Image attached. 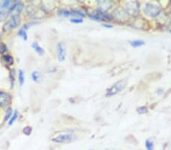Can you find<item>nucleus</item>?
<instances>
[{
    "instance_id": "6e6552de",
    "label": "nucleus",
    "mask_w": 171,
    "mask_h": 150,
    "mask_svg": "<svg viewBox=\"0 0 171 150\" xmlns=\"http://www.w3.org/2000/svg\"><path fill=\"white\" fill-rule=\"evenodd\" d=\"M24 9V5L21 2H16L10 8L9 11V14L12 16L18 15L22 12Z\"/></svg>"
},
{
    "instance_id": "2f4dec72",
    "label": "nucleus",
    "mask_w": 171,
    "mask_h": 150,
    "mask_svg": "<svg viewBox=\"0 0 171 150\" xmlns=\"http://www.w3.org/2000/svg\"><path fill=\"white\" fill-rule=\"evenodd\" d=\"M170 33H171V30H170Z\"/></svg>"
},
{
    "instance_id": "f3484780",
    "label": "nucleus",
    "mask_w": 171,
    "mask_h": 150,
    "mask_svg": "<svg viewBox=\"0 0 171 150\" xmlns=\"http://www.w3.org/2000/svg\"><path fill=\"white\" fill-rule=\"evenodd\" d=\"M17 35L20 36L21 37H22V39L24 40H28V35H27L26 30H24L23 28H21L18 32H17Z\"/></svg>"
},
{
    "instance_id": "5701e85b",
    "label": "nucleus",
    "mask_w": 171,
    "mask_h": 150,
    "mask_svg": "<svg viewBox=\"0 0 171 150\" xmlns=\"http://www.w3.org/2000/svg\"><path fill=\"white\" fill-rule=\"evenodd\" d=\"M17 116H18V113H17V111H15L14 114L12 115V117L11 118L10 120H9V125H12V124H13V123L15 122V120L17 119Z\"/></svg>"
},
{
    "instance_id": "f8f14e48",
    "label": "nucleus",
    "mask_w": 171,
    "mask_h": 150,
    "mask_svg": "<svg viewBox=\"0 0 171 150\" xmlns=\"http://www.w3.org/2000/svg\"><path fill=\"white\" fill-rule=\"evenodd\" d=\"M129 43L130 44L132 47L138 48L141 47L145 44V41L142 40H129Z\"/></svg>"
},
{
    "instance_id": "2eb2a0df",
    "label": "nucleus",
    "mask_w": 171,
    "mask_h": 150,
    "mask_svg": "<svg viewBox=\"0 0 171 150\" xmlns=\"http://www.w3.org/2000/svg\"><path fill=\"white\" fill-rule=\"evenodd\" d=\"M2 61L7 65H12L13 64V58L10 56H4L2 57Z\"/></svg>"
},
{
    "instance_id": "7c9ffc66",
    "label": "nucleus",
    "mask_w": 171,
    "mask_h": 150,
    "mask_svg": "<svg viewBox=\"0 0 171 150\" xmlns=\"http://www.w3.org/2000/svg\"><path fill=\"white\" fill-rule=\"evenodd\" d=\"M0 37H1V33H0Z\"/></svg>"
},
{
    "instance_id": "412c9836",
    "label": "nucleus",
    "mask_w": 171,
    "mask_h": 150,
    "mask_svg": "<svg viewBox=\"0 0 171 150\" xmlns=\"http://www.w3.org/2000/svg\"><path fill=\"white\" fill-rule=\"evenodd\" d=\"M148 109L146 106H141L137 108V112L139 115H145V114L148 113Z\"/></svg>"
},
{
    "instance_id": "393cba45",
    "label": "nucleus",
    "mask_w": 171,
    "mask_h": 150,
    "mask_svg": "<svg viewBox=\"0 0 171 150\" xmlns=\"http://www.w3.org/2000/svg\"><path fill=\"white\" fill-rule=\"evenodd\" d=\"M37 21H31V22H29V23H28V24H26V25H24L22 28L24 29V30H26L27 29H28L30 27L33 26V25H37Z\"/></svg>"
},
{
    "instance_id": "4be33fe9",
    "label": "nucleus",
    "mask_w": 171,
    "mask_h": 150,
    "mask_svg": "<svg viewBox=\"0 0 171 150\" xmlns=\"http://www.w3.org/2000/svg\"><path fill=\"white\" fill-rule=\"evenodd\" d=\"M58 13H59L60 15L63 16V17H69L71 15V12L69 11H67L65 9H60Z\"/></svg>"
},
{
    "instance_id": "c85d7f7f",
    "label": "nucleus",
    "mask_w": 171,
    "mask_h": 150,
    "mask_svg": "<svg viewBox=\"0 0 171 150\" xmlns=\"http://www.w3.org/2000/svg\"><path fill=\"white\" fill-rule=\"evenodd\" d=\"M7 51V46L5 45L4 43H2L0 45V53H4Z\"/></svg>"
},
{
    "instance_id": "bb28decb",
    "label": "nucleus",
    "mask_w": 171,
    "mask_h": 150,
    "mask_svg": "<svg viewBox=\"0 0 171 150\" xmlns=\"http://www.w3.org/2000/svg\"><path fill=\"white\" fill-rule=\"evenodd\" d=\"M31 132L32 128H31V127H26V128H24V130H23V133H24L25 135H27V136H29V135L31 133Z\"/></svg>"
},
{
    "instance_id": "cd10ccee",
    "label": "nucleus",
    "mask_w": 171,
    "mask_h": 150,
    "mask_svg": "<svg viewBox=\"0 0 171 150\" xmlns=\"http://www.w3.org/2000/svg\"><path fill=\"white\" fill-rule=\"evenodd\" d=\"M11 4H12V2L11 1H9V0H7V1H4L3 2H2V9H8V8H9V6L11 5Z\"/></svg>"
},
{
    "instance_id": "ddd939ff",
    "label": "nucleus",
    "mask_w": 171,
    "mask_h": 150,
    "mask_svg": "<svg viewBox=\"0 0 171 150\" xmlns=\"http://www.w3.org/2000/svg\"><path fill=\"white\" fill-rule=\"evenodd\" d=\"M71 12V15L75 16V18H82L85 16L84 13L81 12V11L79 10V9H74V10H72V12Z\"/></svg>"
},
{
    "instance_id": "423d86ee",
    "label": "nucleus",
    "mask_w": 171,
    "mask_h": 150,
    "mask_svg": "<svg viewBox=\"0 0 171 150\" xmlns=\"http://www.w3.org/2000/svg\"><path fill=\"white\" fill-rule=\"evenodd\" d=\"M89 17L91 19L97 21H102L103 20H107V21L112 20V18L109 14H107L106 12H103L102 11L99 10V9L95 13H92V14H89Z\"/></svg>"
},
{
    "instance_id": "f257e3e1",
    "label": "nucleus",
    "mask_w": 171,
    "mask_h": 150,
    "mask_svg": "<svg viewBox=\"0 0 171 150\" xmlns=\"http://www.w3.org/2000/svg\"><path fill=\"white\" fill-rule=\"evenodd\" d=\"M126 85H127V80L126 79H122V80L117 81L112 87L107 89L106 96L110 97V96H114L118 94L126 87Z\"/></svg>"
},
{
    "instance_id": "f03ea898",
    "label": "nucleus",
    "mask_w": 171,
    "mask_h": 150,
    "mask_svg": "<svg viewBox=\"0 0 171 150\" xmlns=\"http://www.w3.org/2000/svg\"><path fill=\"white\" fill-rule=\"evenodd\" d=\"M144 12L151 18H156L161 12V8L154 3H146L144 8Z\"/></svg>"
},
{
    "instance_id": "4468645a",
    "label": "nucleus",
    "mask_w": 171,
    "mask_h": 150,
    "mask_svg": "<svg viewBox=\"0 0 171 150\" xmlns=\"http://www.w3.org/2000/svg\"><path fill=\"white\" fill-rule=\"evenodd\" d=\"M32 47H33V49H34V50L37 52V53H38L40 56H43V55H44V49H43L42 47H40L37 43L36 42L33 43V44H32Z\"/></svg>"
},
{
    "instance_id": "c756f323",
    "label": "nucleus",
    "mask_w": 171,
    "mask_h": 150,
    "mask_svg": "<svg viewBox=\"0 0 171 150\" xmlns=\"http://www.w3.org/2000/svg\"><path fill=\"white\" fill-rule=\"evenodd\" d=\"M103 27H107V28L114 27V26H113L112 25H109V24H105V23H103Z\"/></svg>"
},
{
    "instance_id": "1a4fd4ad",
    "label": "nucleus",
    "mask_w": 171,
    "mask_h": 150,
    "mask_svg": "<svg viewBox=\"0 0 171 150\" xmlns=\"http://www.w3.org/2000/svg\"><path fill=\"white\" fill-rule=\"evenodd\" d=\"M129 14L126 12V10L121 8H118L114 12V17L117 18V20L119 21H124V20H127V17Z\"/></svg>"
},
{
    "instance_id": "a878e982",
    "label": "nucleus",
    "mask_w": 171,
    "mask_h": 150,
    "mask_svg": "<svg viewBox=\"0 0 171 150\" xmlns=\"http://www.w3.org/2000/svg\"><path fill=\"white\" fill-rule=\"evenodd\" d=\"M70 21L73 24H81V23H83V19L79 18H74L70 19Z\"/></svg>"
},
{
    "instance_id": "dca6fc26",
    "label": "nucleus",
    "mask_w": 171,
    "mask_h": 150,
    "mask_svg": "<svg viewBox=\"0 0 171 150\" xmlns=\"http://www.w3.org/2000/svg\"><path fill=\"white\" fill-rule=\"evenodd\" d=\"M32 80L34 81V82H40V80H41V74L40 73L37 71H34L31 74Z\"/></svg>"
},
{
    "instance_id": "20e7f679",
    "label": "nucleus",
    "mask_w": 171,
    "mask_h": 150,
    "mask_svg": "<svg viewBox=\"0 0 171 150\" xmlns=\"http://www.w3.org/2000/svg\"><path fill=\"white\" fill-rule=\"evenodd\" d=\"M20 24H21V18H20L19 16H12V18L4 25L3 30L4 31H9V30L17 27Z\"/></svg>"
},
{
    "instance_id": "9b49d317",
    "label": "nucleus",
    "mask_w": 171,
    "mask_h": 150,
    "mask_svg": "<svg viewBox=\"0 0 171 150\" xmlns=\"http://www.w3.org/2000/svg\"><path fill=\"white\" fill-rule=\"evenodd\" d=\"M99 4V10L102 11L103 12H106L107 10L110 9L114 5V2L111 1H100L98 2Z\"/></svg>"
},
{
    "instance_id": "6ab92c4d",
    "label": "nucleus",
    "mask_w": 171,
    "mask_h": 150,
    "mask_svg": "<svg viewBox=\"0 0 171 150\" xmlns=\"http://www.w3.org/2000/svg\"><path fill=\"white\" fill-rule=\"evenodd\" d=\"M18 81H19L21 86H22L25 82V74L21 70H19V71H18Z\"/></svg>"
},
{
    "instance_id": "a211bd4d",
    "label": "nucleus",
    "mask_w": 171,
    "mask_h": 150,
    "mask_svg": "<svg viewBox=\"0 0 171 150\" xmlns=\"http://www.w3.org/2000/svg\"><path fill=\"white\" fill-rule=\"evenodd\" d=\"M145 147L147 150H154V142L150 140H147L145 141Z\"/></svg>"
},
{
    "instance_id": "0eeeda50",
    "label": "nucleus",
    "mask_w": 171,
    "mask_h": 150,
    "mask_svg": "<svg viewBox=\"0 0 171 150\" xmlns=\"http://www.w3.org/2000/svg\"><path fill=\"white\" fill-rule=\"evenodd\" d=\"M57 56L58 59L60 62H63L65 60L66 58V49H65V46L63 43H58L57 45Z\"/></svg>"
},
{
    "instance_id": "aec40b11",
    "label": "nucleus",
    "mask_w": 171,
    "mask_h": 150,
    "mask_svg": "<svg viewBox=\"0 0 171 150\" xmlns=\"http://www.w3.org/2000/svg\"><path fill=\"white\" fill-rule=\"evenodd\" d=\"M8 14H9V12H7L6 10H0V22L5 19L7 18Z\"/></svg>"
},
{
    "instance_id": "9d476101",
    "label": "nucleus",
    "mask_w": 171,
    "mask_h": 150,
    "mask_svg": "<svg viewBox=\"0 0 171 150\" xmlns=\"http://www.w3.org/2000/svg\"><path fill=\"white\" fill-rule=\"evenodd\" d=\"M11 97L8 93L5 92H0V107H5L9 104Z\"/></svg>"
},
{
    "instance_id": "39448f33",
    "label": "nucleus",
    "mask_w": 171,
    "mask_h": 150,
    "mask_svg": "<svg viewBox=\"0 0 171 150\" xmlns=\"http://www.w3.org/2000/svg\"><path fill=\"white\" fill-rule=\"evenodd\" d=\"M77 136L75 133H64L57 136L52 139V141L56 143H70L76 140Z\"/></svg>"
},
{
    "instance_id": "7ed1b4c3",
    "label": "nucleus",
    "mask_w": 171,
    "mask_h": 150,
    "mask_svg": "<svg viewBox=\"0 0 171 150\" xmlns=\"http://www.w3.org/2000/svg\"><path fill=\"white\" fill-rule=\"evenodd\" d=\"M125 10L128 14L135 16L138 14L140 11L139 3L136 1H129L125 3Z\"/></svg>"
},
{
    "instance_id": "b1692460",
    "label": "nucleus",
    "mask_w": 171,
    "mask_h": 150,
    "mask_svg": "<svg viewBox=\"0 0 171 150\" xmlns=\"http://www.w3.org/2000/svg\"><path fill=\"white\" fill-rule=\"evenodd\" d=\"M11 116H12V108H9L6 111V115H5V120H8L9 118H11Z\"/></svg>"
}]
</instances>
